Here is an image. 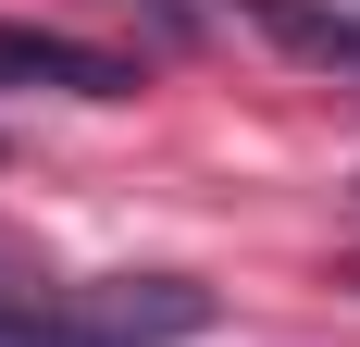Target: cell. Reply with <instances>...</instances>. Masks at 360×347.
<instances>
[{"label":"cell","instance_id":"cell-4","mask_svg":"<svg viewBox=\"0 0 360 347\" xmlns=\"http://www.w3.org/2000/svg\"><path fill=\"white\" fill-rule=\"evenodd\" d=\"M137 13H149V25H186V0H137Z\"/></svg>","mask_w":360,"mask_h":347},{"label":"cell","instance_id":"cell-1","mask_svg":"<svg viewBox=\"0 0 360 347\" xmlns=\"http://www.w3.org/2000/svg\"><path fill=\"white\" fill-rule=\"evenodd\" d=\"M199 335V285H100V298H0V347H174Z\"/></svg>","mask_w":360,"mask_h":347},{"label":"cell","instance_id":"cell-2","mask_svg":"<svg viewBox=\"0 0 360 347\" xmlns=\"http://www.w3.org/2000/svg\"><path fill=\"white\" fill-rule=\"evenodd\" d=\"M0 87H63V100H124L137 63H112L87 37H50V25H0Z\"/></svg>","mask_w":360,"mask_h":347},{"label":"cell","instance_id":"cell-3","mask_svg":"<svg viewBox=\"0 0 360 347\" xmlns=\"http://www.w3.org/2000/svg\"><path fill=\"white\" fill-rule=\"evenodd\" d=\"M261 25L286 37L298 63H323V74H360V13H323V0H249Z\"/></svg>","mask_w":360,"mask_h":347}]
</instances>
